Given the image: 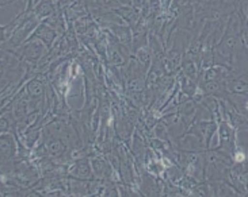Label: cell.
<instances>
[{
	"instance_id": "cell-1",
	"label": "cell",
	"mask_w": 248,
	"mask_h": 197,
	"mask_svg": "<svg viewBox=\"0 0 248 197\" xmlns=\"http://www.w3.org/2000/svg\"><path fill=\"white\" fill-rule=\"evenodd\" d=\"M0 151H1V162H6L7 159H13L16 154V143L14 141L11 134L1 132L0 137Z\"/></svg>"
},
{
	"instance_id": "cell-2",
	"label": "cell",
	"mask_w": 248,
	"mask_h": 197,
	"mask_svg": "<svg viewBox=\"0 0 248 197\" xmlns=\"http://www.w3.org/2000/svg\"><path fill=\"white\" fill-rule=\"evenodd\" d=\"M93 171H94L93 170V165L88 162V159L81 158V159H78L72 165L69 173L74 177L79 178V180H90V178L93 177Z\"/></svg>"
},
{
	"instance_id": "cell-3",
	"label": "cell",
	"mask_w": 248,
	"mask_h": 197,
	"mask_svg": "<svg viewBox=\"0 0 248 197\" xmlns=\"http://www.w3.org/2000/svg\"><path fill=\"white\" fill-rule=\"evenodd\" d=\"M45 149L49 153V155H52L53 158L62 157L67 151V145L61 141V139L52 138L46 139L45 142Z\"/></svg>"
},
{
	"instance_id": "cell-4",
	"label": "cell",
	"mask_w": 248,
	"mask_h": 197,
	"mask_svg": "<svg viewBox=\"0 0 248 197\" xmlns=\"http://www.w3.org/2000/svg\"><path fill=\"white\" fill-rule=\"evenodd\" d=\"M42 52H44V45L41 41H37V42H30L27 43L25 50H23V54L27 59L30 61H35L38 59L42 56Z\"/></svg>"
},
{
	"instance_id": "cell-5",
	"label": "cell",
	"mask_w": 248,
	"mask_h": 197,
	"mask_svg": "<svg viewBox=\"0 0 248 197\" xmlns=\"http://www.w3.org/2000/svg\"><path fill=\"white\" fill-rule=\"evenodd\" d=\"M91 165H93V170H94L96 177L108 178L111 176V173H108V169H110V166H108V162L103 161L102 158H94V159L91 161Z\"/></svg>"
},
{
	"instance_id": "cell-6",
	"label": "cell",
	"mask_w": 248,
	"mask_h": 197,
	"mask_svg": "<svg viewBox=\"0 0 248 197\" xmlns=\"http://www.w3.org/2000/svg\"><path fill=\"white\" fill-rule=\"evenodd\" d=\"M27 92L31 96V98H41L42 93H44V85H42V83L38 81V80H33V81L29 83V85H27Z\"/></svg>"
},
{
	"instance_id": "cell-7",
	"label": "cell",
	"mask_w": 248,
	"mask_h": 197,
	"mask_svg": "<svg viewBox=\"0 0 248 197\" xmlns=\"http://www.w3.org/2000/svg\"><path fill=\"white\" fill-rule=\"evenodd\" d=\"M37 35L40 37L42 42L50 45V42L54 40V30L47 26H41L40 30L37 31Z\"/></svg>"
},
{
	"instance_id": "cell-8",
	"label": "cell",
	"mask_w": 248,
	"mask_h": 197,
	"mask_svg": "<svg viewBox=\"0 0 248 197\" xmlns=\"http://www.w3.org/2000/svg\"><path fill=\"white\" fill-rule=\"evenodd\" d=\"M155 134H156V137L159 139H161V141H168V138H170V131L167 130V126H164L163 123H160V125L156 126V128H155Z\"/></svg>"
},
{
	"instance_id": "cell-9",
	"label": "cell",
	"mask_w": 248,
	"mask_h": 197,
	"mask_svg": "<svg viewBox=\"0 0 248 197\" xmlns=\"http://www.w3.org/2000/svg\"><path fill=\"white\" fill-rule=\"evenodd\" d=\"M183 69H185V74L187 76L188 79H194L195 74H197L194 61H190V59L185 61V64H183Z\"/></svg>"
},
{
	"instance_id": "cell-10",
	"label": "cell",
	"mask_w": 248,
	"mask_h": 197,
	"mask_svg": "<svg viewBox=\"0 0 248 197\" xmlns=\"http://www.w3.org/2000/svg\"><path fill=\"white\" fill-rule=\"evenodd\" d=\"M167 177L170 181L176 183L178 180H182V178H183V174H182L181 170H179L176 166H170V169H167Z\"/></svg>"
},
{
	"instance_id": "cell-11",
	"label": "cell",
	"mask_w": 248,
	"mask_h": 197,
	"mask_svg": "<svg viewBox=\"0 0 248 197\" xmlns=\"http://www.w3.org/2000/svg\"><path fill=\"white\" fill-rule=\"evenodd\" d=\"M38 138H40V131L38 130L34 131L33 134L31 132H26V145L29 146V149H31L35 145V142L38 141Z\"/></svg>"
},
{
	"instance_id": "cell-12",
	"label": "cell",
	"mask_w": 248,
	"mask_h": 197,
	"mask_svg": "<svg viewBox=\"0 0 248 197\" xmlns=\"http://www.w3.org/2000/svg\"><path fill=\"white\" fill-rule=\"evenodd\" d=\"M139 58H140L144 64H147L148 61H149V54H148L145 49H140V50H139Z\"/></svg>"
},
{
	"instance_id": "cell-13",
	"label": "cell",
	"mask_w": 248,
	"mask_h": 197,
	"mask_svg": "<svg viewBox=\"0 0 248 197\" xmlns=\"http://www.w3.org/2000/svg\"><path fill=\"white\" fill-rule=\"evenodd\" d=\"M244 108H246V111L248 112V101H247V103H246V104H244Z\"/></svg>"
},
{
	"instance_id": "cell-14",
	"label": "cell",
	"mask_w": 248,
	"mask_h": 197,
	"mask_svg": "<svg viewBox=\"0 0 248 197\" xmlns=\"http://www.w3.org/2000/svg\"><path fill=\"white\" fill-rule=\"evenodd\" d=\"M99 1H101V3H108L110 0H99Z\"/></svg>"
}]
</instances>
